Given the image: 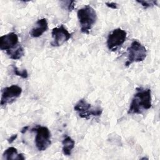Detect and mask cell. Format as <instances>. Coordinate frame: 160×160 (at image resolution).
Masks as SVG:
<instances>
[{"mask_svg": "<svg viewBox=\"0 0 160 160\" xmlns=\"http://www.w3.org/2000/svg\"><path fill=\"white\" fill-rule=\"evenodd\" d=\"M67 4H66V8L68 9V11L69 12H71L74 9V7H75V1H67Z\"/></svg>", "mask_w": 160, "mask_h": 160, "instance_id": "obj_16", "label": "cell"}, {"mask_svg": "<svg viewBox=\"0 0 160 160\" xmlns=\"http://www.w3.org/2000/svg\"><path fill=\"white\" fill-rule=\"evenodd\" d=\"M127 32L121 29L116 28L112 30L108 36L106 44L108 49L111 51H116L126 41Z\"/></svg>", "mask_w": 160, "mask_h": 160, "instance_id": "obj_6", "label": "cell"}, {"mask_svg": "<svg viewBox=\"0 0 160 160\" xmlns=\"http://www.w3.org/2000/svg\"><path fill=\"white\" fill-rule=\"evenodd\" d=\"M132 98L128 114H140L149 109L152 106L151 91L149 88H137Z\"/></svg>", "mask_w": 160, "mask_h": 160, "instance_id": "obj_1", "label": "cell"}, {"mask_svg": "<svg viewBox=\"0 0 160 160\" xmlns=\"http://www.w3.org/2000/svg\"><path fill=\"white\" fill-rule=\"evenodd\" d=\"M105 4L109 8H111V9H115L118 8V4L116 3V2H106Z\"/></svg>", "mask_w": 160, "mask_h": 160, "instance_id": "obj_17", "label": "cell"}, {"mask_svg": "<svg viewBox=\"0 0 160 160\" xmlns=\"http://www.w3.org/2000/svg\"><path fill=\"white\" fill-rule=\"evenodd\" d=\"M48 29V23L46 18H41L38 19L35 26L31 29L29 34L32 38H39Z\"/></svg>", "mask_w": 160, "mask_h": 160, "instance_id": "obj_10", "label": "cell"}, {"mask_svg": "<svg viewBox=\"0 0 160 160\" xmlns=\"http://www.w3.org/2000/svg\"><path fill=\"white\" fill-rule=\"evenodd\" d=\"M17 137H18V134H17L12 135V136H11L9 139H8V142H9V143H10V144H11L12 142H14V141L16 139Z\"/></svg>", "mask_w": 160, "mask_h": 160, "instance_id": "obj_18", "label": "cell"}, {"mask_svg": "<svg viewBox=\"0 0 160 160\" xmlns=\"http://www.w3.org/2000/svg\"><path fill=\"white\" fill-rule=\"evenodd\" d=\"M32 131H36L35 145L39 151L46 150L51 144V132L49 129L46 126L39 125L36 126L31 129Z\"/></svg>", "mask_w": 160, "mask_h": 160, "instance_id": "obj_5", "label": "cell"}, {"mask_svg": "<svg viewBox=\"0 0 160 160\" xmlns=\"http://www.w3.org/2000/svg\"><path fill=\"white\" fill-rule=\"evenodd\" d=\"M77 16L82 33L89 34L97 20L95 10L89 5H86L77 12Z\"/></svg>", "mask_w": 160, "mask_h": 160, "instance_id": "obj_2", "label": "cell"}, {"mask_svg": "<svg viewBox=\"0 0 160 160\" xmlns=\"http://www.w3.org/2000/svg\"><path fill=\"white\" fill-rule=\"evenodd\" d=\"M128 60L126 66H130L133 62L143 61L147 56V50L144 46L137 40H134L128 48Z\"/></svg>", "mask_w": 160, "mask_h": 160, "instance_id": "obj_4", "label": "cell"}, {"mask_svg": "<svg viewBox=\"0 0 160 160\" xmlns=\"http://www.w3.org/2000/svg\"><path fill=\"white\" fill-rule=\"evenodd\" d=\"M2 159H18L24 160L25 157L23 154L18 153V150L14 147H9L7 148L2 154Z\"/></svg>", "mask_w": 160, "mask_h": 160, "instance_id": "obj_11", "label": "cell"}, {"mask_svg": "<svg viewBox=\"0 0 160 160\" xmlns=\"http://www.w3.org/2000/svg\"><path fill=\"white\" fill-rule=\"evenodd\" d=\"M19 38L15 32H9L0 38V49L6 52L12 49L19 45Z\"/></svg>", "mask_w": 160, "mask_h": 160, "instance_id": "obj_9", "label": "cell"}, {"mask_svg": "<svg viewBox=\"0 0 160 160\" xmlns=\"http://www.w3.org/2000/svg\"><path fill=\"white\" fill-rule=\"evenodd\" d=\"M74 110L81 118L86 119H89L93 117H99L102 112V109L101 107L92 106L84 99H81L76 103Z\"/></svg>", "mask_w": 160, "mask_h": 160, "instance_id": "obj_3", "label": "cell"}, {"mask_svg": "<svg viewBox=\"0 0 160 160\" xmlns=\"http://www.w3.org/2000/svg\"><path fill=\"white\" fill-rule=\"evenodd\" d=\"M62 151L63 154L65 156H70L75 146L74 140L72 139L70 136H67L63 139L62 141Z\"/></svg>", "mask_w": 160, "mask_h": 160, "instance_id": "obj_12", "label": "cell"}, {"mask_svg": "<svg viewBox=\"0 0 160 160\" xmlns=\"http://www.w3.org/2000/svg\"><path fill=\"white\" fill-rule=\"evenodd\" d=\"M22 93V88L16 84H12L10 86L5 87L1 91V105L4 106L8 104H11Z\"/></svg>", "mask_w": 160, "mask_h": 160, "instance_id": "obj_7", "label": "cell"}, {"mask_svg": "<svg viewBox=\"0 0 160 160\" xmlns=\"http://www.w3.org/2000/svg\"><path fill=\"white\" fill-rule=\"evenodd\" d=\"M72 34V33H70L63 25L54 28L51 32L53 40L51 45L53 47L61 46L71 38Z\"/></svg>", "mask_w": 160, "mask_h": 160, "instance_id": "obj_8", "label": "cell"}, {"mask_svg": "<svg viewBox=\"0 0 160 160\" xmlns=\"http://www.w3.org/2000/svg\"><path fill=\"white\" fill-rule=\"evenodd\" d=\"M6 53L10 59L14 60H18L20 59L24 55V50L21 44H19L15 48L6 51Z\"/></svg>", "mask_w": 160, "mask_h": 160, "instance_id": "obj_13", "label": "cell"}, {"mask_svg": "<svg viewBox=\"0 0 160 160\" xmlns=\"http://www.w3.org/2000/svg\"><path fill=\"white\" fill-rule=\"evenodd\" d=\"M28 129H29V126H25V127H24L22 129H21V133H22V134H24L28 130Z\"/></svg>", "mask_w": 160, "mask_h": 160, "instance_id": "obj_19", "label": "cell"}, {"mask_svg": "<svg viewBox=\"0 0 160 160\" xmlns=\"http://www.w3.org/2000/svg\"><path fill=\"white\" fill-rule=\"evenodd\" d=\"M12 70L15 75L18 76H20L23 79H26L28 77V73L26 69H22V70H19L16 66H12Z\"/></svg>", "mask_w": 160, "mask_h": 160, "instance_id": "obj_14", "label": "cell"}, {"mask_svg": "<svg viewBox=\"0 0 160 160\" xmlns=\"http://www.w3.org/2000/svg\"><path fill=\"white\" fill-rule=\"evenodd\" d=\"M136 2L141 4L142 6L145 9L153 6L154 5H158L157 1H136Z\"/></svg>", "mask_w": 160, "mask_h": 160, "instance_id": "obj_15", "label": "cell"}]
</instances>
